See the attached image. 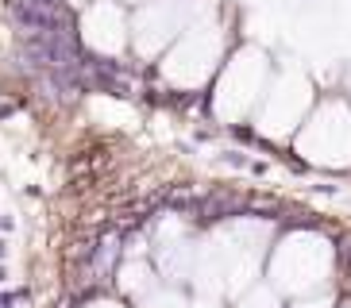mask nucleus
<instances>
[{"mask_svg": "<svg viewBox=\"0 0 351 308\" xmlns=\"http://www.w3.org/2000/svg\"><path fill=\"white\" fill-rule=\"evenodd\" d=\"M247 196L232 193V189H213V193L201 196V205L193 212V224H220V220H232V216H247Z\"/></svg>", "mask_w": 351, "mask_h": 308, "instance_id": "nucleus-1", "label": "nucleus"}]
</instances>
